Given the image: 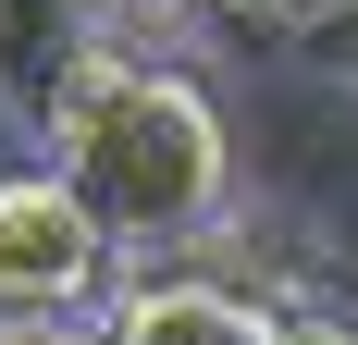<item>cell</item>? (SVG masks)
Listing matches in <instances>:
<instances>
[{
	"label": "cell",
	"mask_w": 358,
	"mask_h": 345,
	"mask_svg": "<svg viewBox=\"0 0 358 345\" xmlns=\"http://www.w3.org/2000/svg\"><path fill=\"white\" fill-rule=\"evenodd\" d=\"M111 222L74 198L62 172H0V321H50V309H87L111 284Z\"/></svg>",
	"instance_id": "7a4b0ae2"
},
{
	"label": "cell",
	"mask_w": 358,
	"mask_h": 345,
	"mask_svg": "<svg viewBox=\"0 0 358 345\" xmlns=\"http://www.w3.org/2000/svg\"><path fill=\"white\" fill-rule=\"evenodd\" d=\"M309 345H358V333H334V321H309Z\"/></svg>",
	"instance_id": "ba28073f"
},
{
	"label": "cell",
	"mask_w": 358,
	"mask_h": 345,
	"mask_svg": "<svg viewBox=\"0 0 358 345\" xmlns=\"http://www.w3.org/2000/svg\"><path fill=\"white\" fill-rule=\"evenodd\" d=\"M0 345H124L111 309H50V321H0Z\"/></svg>",
	"instance_id": "52a82bcc"
},
{
	"label": "cell",
	"mask_w": 358,
	"mask_h": 345,
	"mask_svg": "<svg viewBox=\"0 0 358 345\" xmlns=\"http://www.w3.org/2000/svg\"><path fill=\"white\" fill-rule=\"evenodd\" d=\"M50 172H62L74 198L111 222V247H198L222 235V210H235V148H222V111L210 87L161 50H99V74L62 99L50 124Z\"/></svg>",
	"instance_id": "6da1fadb"
},
{
	"label": "cell",
	"mask_w": 358,
	"mask_h": 345,
	"mask_svg": "<svg viewBox=\"0 0 358 345\" xmlns=\"http://www.w3.org/2000/svg\"><path fill=\"white\" fill-rule=\"evenodd\" d=\"M296 13L309 0H111V37L161 50V62H185V50H285Z\"/></svg>",
	"instance_id": "5b68a950"
},
{
	"label": "cell",
	"mask_w": 358,
	"mask_h": 345,
	"mask_svg": "<svg viewBox=\"0 0 358 345\" xmlns=\"http://www.w3.org/2000/svg\"><path fill=\"white\" fill-rule=\"evenodd\" d=\"M285 50H296L309 74H334V87H358V0H309Z\"/></svg>",
	"instance_id": "8992f818"
},
{
	"label": "cell",
	"mask_w": 358,
	"mask_h": 345,
	"mask_svg": "<svg viewBox=\"0 0 358 345\" xmlns=\"http://www.w3.org/2000/svg\"><path fill=\"white\" fill-rule=\"evenodd\" d=\"M111 333L124 345H309V321H285L272 296L222 272H136L111 296Z\"/></svg>",
	"instance_id": "277c9868"
},
{
	"label": "cell",
	"mask_w": 358,
	"mask_h": 345,
	"mask_svg": "<svg viewBox=\"0 0 358 345\" xmlns=\"http://www.w3.org/2000/svg\"><path fill=\"white\" fill-rule=\"evenodd\" d=\"M99 50H124L111 0H0V124L50 136L62 99L99 74Z\"/></svg>",
	"instance_id": "3957f363"
}]
</instances>
